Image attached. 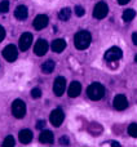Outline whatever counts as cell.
Wrapping results in <instances>:
<instances>
[{
    "label": "cell",
    "instance_id": "cell-26",
    "mask_svg": "<svg viewBox=\"0 0 137 147\" xmlns=\"http://www.w3.org/2000/svg\"><path fill=\"white\" fill-rule=\"evenodd\" d=\"M4 38H5V30H4V27L0 25V43L4 40Z\"/></svg>",
    "mask_w": 137,
    "mask_h": 147
},
{
    "label": "cell",
    "instance_id": "cell-23",
    "mask_svg": "<svg viewBox=\"0 0 137 147\" xmlns=\"http://www.w3.org/2000/svg\"><path fill=\"white\" fill-rule=\"evenodd\" d=\"M8 10H9V1H8V0H3V1L0 3V12L7 13Z\"/></svg>",
    "mask_w": 137,
    "mask_h": 147
},
{
    "label": "cell",
    "instance_id": "cell-21",
    "mask_svg": "<svg viewBox=\"0 0 137 147\" xmlns=\"http://www.w3.org/2000/svg\"><path fill=\"white\" fill-rule=\"evenodd\" d=\"M128 134L133 138H137V123H132L128 127Z\"/></svg>",
    "mask_w": 137,
    "mask_h": 147
},
{
    "label": "cell",
    "instance_id": "cell-19",
    "mask_svg": "<svg viewBox=\"0 0 137 147\" xmlns=\"http://www.w3.org/2000/svg\"><path fill=\"white\" fill-rule=\"evenodd\" d=\"M70 17H71V10H70V8H62L61 10H60V13H58V18L61 21H67V20H70Z\"/></svg>",
    "mask_w": 137,
    "mask_h": 147
},
{
    "label": "cell",
    "instance_id": "cell-9",
    "mask_svg": "<svg viewBox=\"0 0 137 147\" xmlns=\"http://www.w3.org/2000/svg\"><path fill=\"white\" fill-rule=\"evenodd\" d=\"M31 44H33V35H31L30 32H25L21 35L20 38V49L22 52H26L28 48L31 47Z\"/></svg>",
    "mask_w": 137,
    "mask_h": 147
},
{
    "label": "cell",
    "instance_id": "cell-29",
    "mask_svg": "<svg viewBox=\"0 0 137 147\" xmlns=\"http://www.w3.org/2000/svg\"><path fill=\"white\" fill-rule=\"evenodd\" d=\"M117 1H118V4H120V5H125V4H128L131 0H117Z\"/></svg>",
    "mask_w": 137,
    "mask_h": 147
},
{
    "label": "cell",
    "instance_id": "cell-16",
    "mask_svg": "<svg viewBox=\"0 0 137 147\" xmlns=\"http://www.w3.org/2000/svg\"><path fill=\"white\" fill-rule=\"evenodd\" d=\"M27 8L25 5H18L14 10V17L17 18L18 21H25L27 18Z\"/></svg>",
    "mask_w": 137,
    "mask_h": 147
},
{
    "label": "cell",
    "instance_id": "cell-2",
    "mask_svg": "<svg viewBox=\"0 0 137 147\" xmlns=\"http://www.w3.org/2000/svg\"><path fill=\"white\" fill-rule=\"evenodd\" d=\"M87 94H88V97L92 99V101H100V99L105 96V88L102 84L93 83L88 86Z\"/></svg>",
    "mask_w": 137,
    "mask_h": 147
},
{
    "label": "cell",
    "instance_id": "cell-8",
    "mask_svg": "<svg viewBox=\"0 0 137 147\" xmlns=\"http://www.w3.org/2000/svg\"><path fill=\"white\" fill-rule=\"evenodd\" d=\"M65 89H66V80L62 76H58L53 83V93L57 97H61L65 93Z\"/></svg>",
    "mask_w": 137,
    "mask_h": 147
},
{
    "label": "cell",
    "instance_id": "cell-6",
    "mask_svg": "<svg viewBox=\"0 0 137 147\" xmlns=\"http://www.w3.org/2000/svg\"><path fill=\"white\" fill-rule=\"evenodd\" d=\"M107 13H109L107 4L104 1H100V3H97V5L93 9V17L97 18V20H102V18H105L107 16Z\"/></svg>",
    "mask_w": 137,
    "mask_h": 147
},
{
    "label": "cell",
    "instance_id": "cell-7",
    "mask_svg": "<svg viewBox=\"0 0 137 147\" xmlns=\"http://www.w3.org/2000/svg\"><path fill=\"white\" fill-rule=\"evenodd\" d=\"M3 57H4V58L7 59L8 62H14L16 59H17V57H18L17 48H16L13 44H9V45H7L4 48V51H3Z\"/></svg>",
    "mask_w": 137,
    "mask_h": 147
},
{
    "label": "cell",
    "instance_id": "cell-32",
    "mask_svg": "<svg viewBox=\"0 0 137 147\" xmlns=\"http://www.w3.org/2000/svg\"><path fill=\"white\" fill-rule=\"evenodd\" d=\"M135 61H136V62H137V56H136V57H135Z\"/></svg>",
    "mask_w": 137,
    "mask_h": 147
},
{
    "label": "cell",
    "instance_id": "cell-31",
    "mask_svg": "<svg viewBox=\"0 0 137 147\" xmlns=\"http://www.w3.org/2000/svg\"><path fill=\"white\" fill-rule=\"evenodd\" d=\"M111 146H120V145H119L118 142H115V141H113V142H111Z\"/></svg>",
    "mask_w": 137,
    "mask_h": 147
},
{
    "label": "cell",
    "instance_id": "cell-27",
    "mask_svg": "<svg viewBox=\"0 0 137 147\" xmlns=\"http://www.w3.org/2000/svg\"><path fill=\"white\" fill-rule=\"evenodd\" d=\"M44 127H45V121H44V120H39L38 124H36V128H38V129H43Z\"/></svg>",
    "mask_w": 137,
    "mask_h": 147
},
{
    "label": "cell",
    "instance_id": "cell-4",
    "mask_svg": "<svg viewBox=\"0 0 137 147\" xmlns=\"http://www.w3.org/2000/svg\"><path fill=\"white\" fill-rule=\"evenodd\" d=\"M123 52L118 47H111L110 49H107L105 53V61L106 62H117L122 58Z\"/></svg>",
    "mask_w": 137,
    "mask_h": 147
},
{
    "label": "cell",
    "instance_id": "cell-22",
    "mask_svg": "<svg viewBox=\"0 0 137 147\" xmlns=\"http://www.w3.org/2000/svg\"><path fill=\"white\" fill-rule=\"evenodd\" d=\"M14 145H16V140L12 136H8L4 140V142H3V147H14Z\"/></svg>",
    "mask_w": 137,
    "mask_h": 147
},
{
    "label": "cell",
    "instance_id": "cell-17",
    "mask_svg": "<svg viewBox=\"0 0 137 147\" xmlns=\"http://www.w3.org/2000/svg\"><path fill=\"white\" fill-rule=\"evenodd\" d=\"M51 47L54 53H61V52L66 48V41H65L64 39H56V40H53Z\"/></svg>",
    "mask_w": 137,
    "mask_h": 147
},
{
    "label": "cell",
    "instance_id": "cell-12",
    "mask_svg": "<svg viewBox=\"0 0 137 147\" xmlns=\"http://www.w3.org/2000/svg\"><path fill=\"white\" fill-rule=\"evenodd\" d=\"M47 25H48V17H47L45 14H39L35 17V20H34L33 22V26L35 30L40 31L43 30L44 27H47Z\"/></svg>",
    "mask_w": 137,
    "mask_h": 147
},
{
    "label": "cell",
    "instance_id": "cell-13",
    "mask_svg": "<svg viewBox=\"0 0 137 147\" xmlns=\"http://www.w3.org/2000/svg\"><path fill=\"white\" fill-rule=\"evenodd\" d=\"M54 140V136L51 130H41L40 136H39V141L43 145H52Z\"/></svg>",
    "mask_w": 137,
    "mask_h": 147
},
{
    "label": "cell",
    "instance_id": "cell-18",
    "mask_svg": "<svg viewBox=\"0 0 137 147\" xmlns=\"http://www.w3.org/2000/svg\"><path fill=\"white\" fill-rule=\"evenodd\" d=\"M54 66H56V63H54L53 59H48L41 65V71L44 74H51L54 70Z\"/></svg>",
    "mask_w": 137,
    "mask_h": 147
},
{
    "label": "cell",
    "instance_id": "cell-30",
    "mask_svg": "<svg viewBox=\"0 0 137 147\" xmlns=\"http://www.w3.org/2000/svg\"><path fill=\"white\" fill-rule=\"evenodd\" d=\"M132 41H133V44H135V45H137V32H135L132 35Z\"/></svg>",
    "mask_w": 137,
    "mask_h": 147
},
{
    "label": "cell",
    "instance_id": "cell-10",
    "mask_svg": "<svg viewBox=\"0 0 137 147\" xmlns=\"http://www.w3.org/2000/svg\"><path fill=\"white\" fill-rule=\"evenodd\" d=\"M113 105H114V109L118 110V111H123L128 107V101L125 98V96L123 94H118V96L114 97V101H113Z\"/></svg>",
    "mask_w": 137,
    "mask_h": 147
},
{
    "label": "cell",
    "instance_id": "cell-15",
    "mask_svg": "<svg viewBox=\"0 0 137 147\" xmlns=\"http://www.w3.org/2000/svg\"><path fill=\"white\" fill-rule=\"evenodd\" d=\"M33 132L30 129H22L18 134V138H20L21 143H23V145H28L33 141Z\"/></svg>",
    "mask_w": 137,
    "mask_h": 147
},
{
    "label": "cell",
    "instance_id": "cell-3",
    "mask_svg": "<svg viewBox=\"0 0 137 147\" xmlns=\"http://www.w3.org/2000/svg\"><path fill=\"white\" fill-rule=\"evenodd\" d=\"M12 114L16 119H22L26 115V105L22 99H16L12 103Z\"/></svg>",
    "mask_w": 137,
    "mask_h": 147
},
{
    "label": "cell",
    "instance_id": "cell-28",
    "mask_svg": "<svg viewBox=\"0 0 137 147\" xmlns=\"http://www.w3.org/2000/svg\"><path fill=\"white\" fill-rule=\"evenodd\" d=\"M60 143H61V145H68V138L67 137H61V140H60Z\"/></svg>",
    "mask_w": 137,
    "mask_h": 147
},
{
    "label": "cell",
    "instance_id": "cell-25",
    "mask_svg": "<svg viewBox=\"0 0 137 147\" xmlns=\"http://www.w3.org/2000/svg\"><path fill=\"white\" fill-rule=\"evenodd\" d=\"M31 97H33V98H40L41 97V90L39 88H34L33 90H31Z\"/></svg>",
    "mask_w": 137,
    "mask_h": 147
},
{
    "label": "cell",
    "instance_id": "cell-14",
    "mask_svg": "<svg viewBox=\"0 0 137 147\" xmlns=\"http://www.w3.org/2000/svg\"><path fill=\"white\" fill-rule=\"evenodd\" d=\"M80 92H81V84L79 83V81H73V83L70 84V86H68L67 94L71 98H75V97H78L79 94H80Z\"/></svg>",
    "mask_w": 137,
    "mask_h": 147
},
{
    "label": "cell",
    "instance_id": "cell-20",
    "mask_svg": "<svg viewBox=\"0 0 137 147\" xmlns=\"http://www.w3.org/2000/svg\"><path fill=\"white\" fill-rule=\"evenodd\" d=\"M135 17H136V12L133 9H125L123 12V20H124V22H131Z\"/></svg>",
    "mask_w": 137,
    "mask_h": 147
},
{
    "label": "cell",
    "instance_id": "cell-1",
    "mask_svg": "<svg viewBox=\"0 0 137 147\" xmlns=\"http://www.w3.org/2000/svg\"><path fill=\"white\" fill-rule=\"evenodd\" d=\"M91 41H92V36L88 31H79V32L75 34L74 36V45H75L76 49L79 51H84L87 49L89 45H91Z\"/></svg>",
    "mask_w": 137,
    "mask_h": 147
},
{
    "label": "cell",
    "instance_id": "cell-5",
    "mask_svg": "<svg viewBox=\"0 0 137 147\" xmlns=\"http://www.w3.org/2000/svg\"><path fill=\"white\" fill-rule=\"evenodd\" d=\"M64 119H65V112L62 111L61 109H56L51 112V116H49V120H51L52 125L56 128L61 127V124L64 123Z\"/></svg>",
    "mask_w": 137,
    "mask_h": 147
},
{
    "label": "cell",
    "instance_id": "cell-11",
    "mask_svg": "<svg viewBox=\"0 0 137 147\" xmlns=\"http://www.w3.org/2000/svg\"><path fill=\"white\" fill-rule=\"evenodd\" d=\"M47 52H48V43H47V40L39 39L35 43V47H34V53H35L36 56L41 57V56H44Z\"/></svg>",
    "mask_w": 137,
    "mask_h": 147
},
{
    "label": "cell",
    "instance_id": "cell-24",
    "mask_svg": "<svg viewBox=\"0 0 137 147\" xmlns=\"http://www.w3.org/2000/svg\"><path fill=\"white\" fill-rule=\"evenodd\" d=\"M75 14L78 16V17H83V16L85 14V10H84L83 7H80V5H76V7H75Z\"/></svg>",
    "mask_w": 137,
    "mask_h": 147
}]
</instances>
